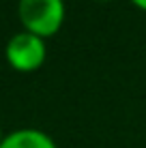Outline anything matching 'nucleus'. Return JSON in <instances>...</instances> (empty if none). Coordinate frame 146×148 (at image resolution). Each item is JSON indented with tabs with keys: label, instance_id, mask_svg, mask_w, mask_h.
Masks as SVG:
<instances>
[{
	"label": "nucleus",
	"instance_id": "obj_4",
	"mask_svg": "<svg viewBox=\"0 0 146 148\" xmlns=\"http://www.w3.org/2000/svg\"><path fill=\"white\" fill-rule=\"evenodd\" d=\"M129 2H131L135 9H140L142 13H146V0H129Z\"/></svg>",
	"mask_w": 146,
	"mask_h": 148
},
{
	"label": "nucleus",
	"instance_id": "obj_5",
	"mask_svg": "<svg viewBox=\"0 0 146 148\" xmlns=\"http://www.w3.org/2000/svg\"><path fill=\"white\" fill-rule=\"evenodd\" d=\"M2 137H4V133H2V127H0V142H2Z\"/></svg>",
	"mask_w": 146,
	"mask_h": 148
},
{
	"label": "nucleus",
	"instance_id": "obj_1",
	"mask_svg": "<svg viewBox=\"0 0 146 148\" xmlns=\"http://www.w3.org/2000/svg\"><path fill=\"white\" fill-rule=\"evenodd\" d=\"M17 19L22 30L41 39H49L67 19L64 0H17Z\"/></svg>",
	"mask_w": 146,
	"mask_h": 148
},
{
	"label": "nucleus",
	"instance_id": "obj_6",
	"mask_svg": "<svg viewBox=\"0 0 146 148\" xmlns=\"http://www.w3.org/2000/svg\"><path fill=\"white\" fill-rule=\"evenodd\" d=\"M93 2H110V0H93Z\"/></svg>",
	"mask_w": 146,
	"mask_h": 148
},
{
	"label": "nucleus",
	"instance_id": "obj_2",
	"mask_svg": "<svg viewBox=\"0 0 146 148\" xmlns=\"http://www.w3.org/2000/svg\"><path fill=\"white\" fill-rule=\"evenodd\" d=\"M4 58L11 69L19 71V73H32L43 67L45 58H47V43H45V39L32 32L19 30L9 37L7 45H4Z\"/></svg>",
	"mask_w": 146,
	"mask_h": 148
},
{
	"label": "nucleus",
	"instance_id": "obj_3",
	"mask_svg": "<svg viewBox=\"0 0 146 148\" xmlns=\"http://www.w3.org/2000/svg\"><path fill=\"white\" fill-rule=\"evenodd\" d=\"M0 148H58L54 137L37 127H22L4 133Z\"/></svg>",
	"mask_w": 146,
	"mask_h": 148
}]
</instances>
